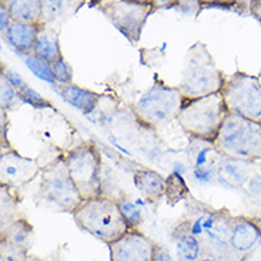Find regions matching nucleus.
I'll list each match as a JSON object with an SVG mask.
<instances>
[{"label":"nucleus","mask_w":261,"mask_h":261,"mask_svg":"<svg viewBox=\"0 0 261 261\" xmlns=\"http://www.w3.org/2000/svg\"><path fill=\"white\" fill-rule=\"evenodd\" d=\"M73 219L83 231L106 244L119 240L132 230L121 214L117 200L103 194L82 201L73 212Z\"/></svg>","instance_id":"1"},{"label":"nucleus","mask_w":261,"mask_h":261,"mask_svg":"<svg viewBox=\"0 0 261 261\" xmlns=\"http://www.w3.org/2000/svg\"><path fill=\"white\" fill-rule=\"evenodd\" d=\"M226 83L223 71L217 67L204 43L197 42L187 50L181 80L177 86L186 100H194L221 93Z\"/></svg>","instance_id":"2"},{"label":"nucleus","mask_w":261,"mask_h":261,"mask_svg":"<svg viewBox=\"0 0 261 261\" xmlns=\"http://www.w3.org/2000/svg\"><path fill=\"white\" fill-rule=\"evenodd\" d=\"M213 144L227 159L261 162V123L228 113Z\"/></svg>","instance_id":"3"},{"label":"nucleus","mask_w":261,"mask_h":261,"mask_svg":"<svg viewBox=\"0 0 261 261\" xmlns=\"http://www.w3.org/2000/svg\"><path fill=\"white\" fill-rule=\"evenodd\" d=\"M228 116L221 93L187 100L177 117L180 127L191 139L214 143Z\"/></svg>","instance_id":"4"},{"label":"nucleus","mask_w":261,"mask_h":261,"mask_svg":"<svg viewBox=\"0 0 261 261\" xmlns=\"http://www.w3.org/2000/svg\"><path fill=\"white\" fill-rule=\"evenodd\" d=\"M186 101L178 87L167 86L155 76L153 86L137 100L134 112L143 123L159 128L177 120Z\"/></svg>","instance_id":"5"},{"label":"nucleus","mask_w":261,"mask_h":261,"mask_svg":"<svg viewBox=\"0 0 261 261\" xmlns=\"http://www.w3.org/2000/svg\"><path fill=\"white\" fill-rule=\"evenodd\" d=\"M40 181L37 189V198L46 204L62 212H73L82 204L83 198L79 193L74 181L71 180L64 155L42 167Z\"/></svg>","instance_id":"6"},{"label":"nucleus","mask_w":261,"mask_h":261,"mask_svg":"<svg viewBox=\"0 0 261 261\" xmlns=\"http://www.w3.org/2000/svg\"><path fill=\"white\" fill-rule=\"evenodd\" d=\"M64 160L83 201L101 196V159L93 143L83 141L74 146L66 153Z\"/></svg>","instance_id":"7"},{"label":"nucleus","mask_w":261,"mask_h":261,"mask_svg":"<svg viewBox=\"0 0 261 261\" xmlns=\"http://www.w3.org/2000/svg\"><path fill=\"white\" fill-rule=\"evenodd\" d=\"M221 96L228 113L261 123V83L258 77L237 71L226 79Z\"/></svg>","instance_id":"8"},{"label":"nucleus","mask_w":261,"mask_h":261,"mask_svg":"<svg viewBox=\"0 0 261 261\" xmlns=\"http://www.w3.org/2000/svg\"><path fill=\"white\" fill-rule=\"evenodd\" d=\"M94 6L133 44L140 40L148 16L154 12V3L151 2L100 0L94 3Z\"/></svg>","instance_id":"9"},{"label":"nucleus","mask_w":261,"mask_h":261,"mask_svg":"<svg viewBox=\"0 0 261 261\" xmlns=\"http://www.w3.org/2000/svg\"><path fill=\"white\" fill-rule=\"evenodd\" d=\"M42 167L33 159L23 157L14 150H5L0 157V181L9 189L24 187L40 176Z\"/></svg>","instance_id":"10"},{"label":"nucleus","mask_w":261,"mask_h":261,"mask_svg":"<svg viewBox=\"0 0 261 261\" xmlns=\"http://www.w3.org/2000/svg\"><path fill=\"white\" fill-rule=\"evenodd\" d=\"M155 246L157 243L139 228H132L119 240L107 244L110 261H154Z\"/></svg>","instance_id":"11"},{"label":"nucleus","mask_w":261,"mask_h":261,"mask_svg":"<svg viewBox=\"0 0 261 261\" xmlns=\"http://www.w3.org/2000/svg\"><path fill=\"white\" fill-rule=\"evenodd\" d=\"M187 153L194 178L200 181H213L214 178H217L223 155L216 150L213 143L191 139Z\"/></svg>","instance_id":"12"},{"label":"nucleus","mask_w":261,"mask_h":261,"mask_svg":"<svg viewBox=\"0 0 261 261\" xmlns=\"http://www.w3.org/2000/svg\"><path fill=\"white\" fill-rule=\"evenodd\" d=\"M261 240V227L255 223L254 220L239 219L233 220L231 234L228 246L231 250L237 253H247Z\"/></svg>","instance_id":"13"},{"label":"nucleus","mask_w":261,"mask_h":261,"mask_svg":"<svg viewBox=\"0 0 261 261\" xmlns=\"http://www.w3.org/2000/svg\"><path fill=\"white\" fill-rule=\"evenodd\" d=\"M134 186L141 196L150 203H157L164 197L166 178L151 169H140L134 171Z\"/></svg>","instance_id":"14"},{"label":"nucleus","mask_w":261,"mask_h":261,"mask_svg":"<svg viewBox=\"0 0 261 261\" xmlns=\"http://www.w3.org/2000/svg\"><path fill=\"white\" fill-rule=\"evenodd\" d=\"M40 24H30L21 21H12L10 28L5 33L7 42L21 55H33Z\"/></svg>","instance_id":"15"},{"label":"nucleus","mask_w":261,"mask_h":261,"mask_svg":"<svg viewBox=\"0 0 261 261\" xmlns=\"http://www.w3.org/2000/svg\"><path fill=\"white\" fill-rule=\"evenodd\" d=\"M176 241L177 257L180 261H198L201 257V243L191 230V223L186 221L173 233Z\"/></svg>","instance_id":"16"},{"label":"nucleus","mask_w":261,"mask_h":261,"mask_svg":"<svg viewBox=\"0 0 261 261\" xmlns=\"http://www.w3.org/2000/svg\"><path fill=\"white\" fill-rule=\"evenodd\" d=\"M33 55L40 57L42 60L47 62L49 64L56 63L57 60H60L63 57L62 49H60L59 33L55 29L50 28L47 24H40Z\"/></svg>","instance_id":"17"},{"label":"nucleus","mask_w":261,"mask_h":261,"mask_svg":"<svg viewBox=\"0 0 261 261\" xmlns=\"http://www.w3.org/2000/svg\"><path fill=\"white\" fill-rule=\"evenodd\" d=\"M250 166H251V163L221 157L217 178L220 183L230 187V189L243 187L250 178Z\"/></svg>","instance_id":"18"},{"label":"nucleus","mask_w":261,"mask_h":261,"mask_svg":"<svg viewBox=\"0 0 261 261\" xmlns=\"http://www.w3.org/2000/svg\"><path fill=\"white\" fill-rule=\"evenodd\" d=\"M0 239H2L0 241L6 243L9 246L29 253V248L32 247V241H33V227L29 223L28 219L19 217L2 230Z\"/></svg>","instance_id":"19"},{"label":"nucleus","mask_w":261,"mask_h":261,"mask_svg":"<svg viewBox=\"0 0 261 261\" xmlns=\"http://www.w3.org/2000/svg\"><path fill=\"white\" fill-rule=\"evenodd\" d=\"M60 94L70 106L76 107L77 110L85 114L92 113L100 100V96L97 93L83 89V87H79L73 83L62 86Z\"/></svg>","instance_id":"20"},{"label":"nucleus","mask_w":261,"mask_h":261,"mask_svg":"<svg viewBox=\"0 0 261 261\" xmlns=\"http://www.w3.org/2000/svg\"><path fill=\"white\" fill-rule=\"evenodd\" d=\"M13 21L42 24L43 2L39 0H10L5 2Z\"/></svg>","instance_id":"21"},{"label":"nucleus","mask_w":261,"mask_h":261,"mask_svg":"<svg viewBox=\"0 0 261 261\" xmlns=\"http://www.w3.org/2000/svg\"><path fill=\"white\" fill-rule=\"evenodd\" d=\"M189 189L184 178L178 173H173L166 178V193L164 197L167 200L169 204H176L180 200L187 197Z\"/></svg>","instance_id":"22"},{"label":"nucleus","mask_w":261,"mask_h":261,"mask_svg":"<svg viewBox=\"0 0 261 261\" xmlns=\"http://www.w3.org/2000/svg\"><path fill=\"white\" fill-rule=\"evenodd\" d=\"M24 63L39 79H42L50 85L57 83L56 79L53 76V71H51V66L47 62L42 60L40 57H37L36 55H28V56H24Z\"/></svg>","instance_id":"23"},{"label":"nucleus","mask_w":261,"mask_h":261,"mask_svg":"<svg viewBox=\"0 0 261 261\" xmlns=\"http://www.w3.org/2000/svg\"><path fill=\"white\" fill-rule=\"evenodd\" d=\"M10 189L2 186V230L7 227L10 223H13L14 220L19 217L16 216L17 212V203L10 194Z\"/></svg>","instance_id":"24"},{"label":"nucleus","mask_w":261,"mask_h":261,"mask_svg":"<svg viewBox=\"0 0 261 261\" xmlns=\"http://www.w3.org/2000/svg\"><path fill=\"white\" fill-rule=\"evenodd\" d=\"M117 203H119L121 214H123L124 220L127 221L130 228H137L140 226L141 221H143V214H141L139 205L136 204L134 201H132L128 197L117 198Z\"/></svg>","instance_id":"25"},{"label":"nucleus","mask_w":261,"mask_h":261,"mask_svg":"<svg viewBox=\"0 0 261 261\" xmlns=\"http://www.w3.org/2000/svg\"><path fill=\"white\" fill-rule=\"evenodd\" d=\"M0 94H2V110L3 112H6L9 109H14L21 103L19 90H16L5 77H2Z\"/></svg>","instance_id":"26"},{"label":"nucleus","mask_w":261,"mask_h":261,"mask_svg":"<svg viewBox=\"0 0 261 261\" xmlns=\"http://www.w3.org/2000/svg\"><path fill=\"white\" fill-rule=\"evenodd\" d=\"M19 94H20V99L21 101H24V103H28L32 107H35V109H47V107H53V105L50 103L49 100L44 99L42 94H39V93L33 90L30 86H24V87H21L20 90H19Z\"/></svg>","instance_id":"27"},{"label":"nucleus","mask_w":261,"mask_h":261,"mask_svg":"<svg viewBox=\"0 0 261 261\" xmlns=\"http://www.w3.org/2000/svg\"><path fill=\"white\" fill-rule=\"evenodd\" d=\"M50 66H51V71H53V76L56 79V82L62 83L63 86L73 83V69L63 57L60 60H57L56 63L50 64Z\"/></svg>","instance_id":"28"},{"label":"nucleus","mask_w":261,"mask_h":261,"mask_svg":"<svg viewBox=\"0 0 261 261\" xmlns=\"http://www.w3.org/2000/svg\"><path fill=\"white\" fill-rule=\"evenodd\" d=\"M63 5L64 3H62V2H43L42 24L49 26L50 21L57 19L63 10Z\"/></svg>","instance_id":"29"},{"label":"nucleus","mask_w":261,"mask_h":261,"mask_svg":"<svg viewBox=\"0 0 261 261\" xmlns=\"http://www.w3.org/2000/svg\"><path fill=\"white\" fill-rule=\"evenodd\" d=\"M29 253L0 241V261H26Z\"/></svg>","instance_id":"30"},{"label":"nucleus","mask_w":261,"mask_h":261,"mask_svg":"<svg viewBox=\"0 0 261 261\" xmlns=\"http://www.w3.org/2000/svg\"><path fill=\"white\" fill-rule=\"evenodd\" d=\"M2 77H5L10 83V85L13 86L16 90H20L21 87H24L26 83H24V80L13 70H9V69H3V74H2Z\"/></svg>","instance_id":"31"},{"label":"nucleus","mask_w":261,"mask_h":261,"mask_svg":"<svg viewBox=\"0 0 261 261\" xmlns=\"http://www.w3.org/2000/svg\"><path fill=\"white\" fill-rule=\"evenodd\" d=\"M12 21H13L12 16L9 13L5 2H2L0 3V29H2V33H6L7 29L10 28V24H12Z\"/></svg>","instance_id":"32"},{"label":"nucleus","mask_w":261,"mask_h":261,"mask_svg":"<svg viewBox=\"0 0 261 261\" xmlns=\"http://www.w3.org/2000/svg\"><path fill=\"white\" fill-rule=\"evenodd\" d=\"M248 190L253 196L261 197V177L255 176L248 180Z\"/></svg>","instance_id":"33"},{"label":"nucleus","mask_w":261,"mask_h":261,"mask_svg":"<svg viewBox=\"0 0 261 261\" xmlns=\"http://www.w3.org/2000/svg\"><path fill=\"white\" fill-rule=\"evenodd\" d=\"M154 261H173V258H171V255H170L167 248L163 247L162 244H157L155 246Z\"/></svg>","instance_id":"34"},{"label":"nucleus","mask_w":261,"mask_h":261,"mask_svg":"<svg viewBox=\"0 0 261 261\" xmlns=\"http://www.w3.org/2000/svg\"><path fill=\"white\" fill-rule=\"evenodd\" d=\"M250 12L254 16L257 20L261 23V0H257V2H251L250 3Z\"/></svg>","instance_id":"35"},{"label":"nucleus","mask_w":261,"mask_h":261,"mask_svg":"<svg viewBox=\"0 0 261 261\" xmlns=\"http://www.w3.org/2000/svg\"><path fill=\"white\" fill-rule=\"evenodd\" d=\"M198 261H219V258H217V257H214V255L205 254V255H201Z\"/></svg>","instance_id":"36"},{"label":"nucleus","mask_w":261,"mask_h":261,"mask_svg":"<svg viewBox=\"0 0 261 261\" xmlns=\"http://www.w3.org/2000/svg\"><path fill=\"white\" fill-rule=\"evenodd\" d=\"M26 261H47V260L40 258V257H37V255H35V254H28V257H26Z\"/></svg>","instance_id":"37"}]
</instances>
